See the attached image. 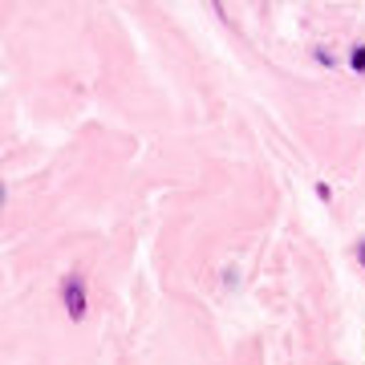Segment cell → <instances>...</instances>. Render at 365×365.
<instances>
[{
  "label": "cell",
  "instance_id": "obj_1",
  "mask_svg": "<svg viewBox=\"0 0 365 365\" xmlns=\"http://www.w3.org/2000/svg\"><path fill=\"white\" fill-rule=\"evenodd\" d=\"M61 297H66L69 317H73V321H81V317H86V284H81V276H66Z\"/></svg>",
  "mask_w": 365,
  "mask_h": 365
},
{
  "label": "cell",
  "instance_id": "obj_2",
  "mask_svg": "<svg viewBox=\"0 0 365 365\" xmlns=\"http://www.w3.org/2000/svg\"><path fill=\"white\" fill-rule=\"evenodd\" d=\"M349 61H353V69H357V73H361V69H365V49H361V45L353 49V57H349Z\"/></svg>",
  "mask_w": 365,
  "mask_h": 365
},
{
  "label": "cell",
  "instance_id": "obj_3",
  "mask_svg": "<svg viewBox=\"0 0 365 365\" xmlns=\"http://www.w3.org/2000/svg\"><path fill=\"white\" fill-rule=\"evenodd\" d=\"M357 256H361V264H365V240H361V252H357Z\"/></svg>",
  "mask_w": 365,
  "mask_h": 365
}]
</instances>
